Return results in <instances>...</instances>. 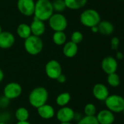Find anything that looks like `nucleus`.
<instances>
[{
	"label": "nucleus",
	"instance_id": "10",
	"mask_svg": "<svg viewBox=\"0 0 124 124\" xmlns=\"http://www.w3.org/2000/svg\"><path fill=\"white\" fill-rule=\"evenodd\" d=\"M56 119L60 123L72 122L75 119V112L74 110L68 106L61 107L59 110L56 113Z\"/></svg>",
	"mask_w": 124,
	"mask_h": 124
},
{
	"label": "nucleus",
	"instance_id": "12",
	"mask_svg": "<svg viewBox=\"0 0 124 124\" xmlns=\"http://www.w3.org/2000/svg\"><path fill=\"white\" fill-rule=\"evenodd\" d=\"M93 96L99 101H104L110 95V92L108 88L103 84L99 83L94 86L92 89Z\"/></svg>",
	"mask_w": 124,
	"mask_h": 124
},
{
	"label": "nucleus",
	"instance_id": "4",
	"mask_svg": "<svg viewBox=\"0 0 124 124\" xmlns=\"http://www.w3.org/2000/svg\"><path fill=\"white\" fill-rule=\"evenodd\" d=\"M100 21L101 16L99 13L94 9H87L80 15V23L87 28H91L93 26L98 25Z\"/></svg>",
	"mask_w": 124,
	"mask_h": 124
},
{
	"label": "nucleus",
	"instance_id": "7",
	"mask_svg": "<svg viewBox=\"0 0 124 124\" xmlns=\"http://www.w3.org/2000/svg\"><path fill=\"white\" fill-rule=\"evenodd\" d=\"M45 72L49 78L56 80V78L62 73V68L58 61L50 60L45 66Z\"/></svg>",
	"mask_w": 124,
	"mask_h": 124
},
{
	"label": "nucleus",
	"instance_id": "2",
	"mask_svg": "<svg viewBox=\"0 0 124 124\" xmlns=\"http://www.w3.org/2000/svg\"><path fill=\"white\" fill-rule=\"evenodd\" d=\"M48 92L43 86H37L33 89L29 94V102L34 108H38L40 106L47 103L48 100Z\"/></svg>",
	"mask_w": 124,
	"mask_h": 124
},
{
	"label": "nucleus",
	"instance_id": "22",
	"mask_svg": "<svg viewBox=\"0 0 124 124\" xmlns=\"http://www.w3.org/2000/svg\"><path fill=\"white\" fill-rule=\"evenodd\" d=\"M71 100V94L69 92H62L56 98V103L59 107L67 106Z\"/></svg>",
	"mask_w": 124,
	"mask_h": 124
},
{
	"label": "nucleus",
	"instance_id": "34",
	"mask_svg": "<svg viewBox=\"0 0 124 124\" xmlns=\"http://www.w3.org/2000/svg\"><path fill=\"white\" fill-rule=\"evenodd\" d=\"M4 72H3V70L0 68V83L3 81V79H4Z\"/></svg>",
	"mask_w": 124,
	"mask_h": 124
},
{
	"label": "nucleus",
	"instance_id": "14",
	"mask_svg": "<svg viewBox=\"0 0 124 124\" xmlns=\"http://www.w3.org/2000/svg\"><path fill=\"white\" fill-rule=\"evenodd\" d=\"M29 25H30L31 31V35L41 37L45 32L46 26H45V22L34 17Z\"/></svg>",
	"mask_w": 124,
	"mask_h": 124
},
{
	"label": "nucleus",
	"instance_id": "32",
	"mask_svg": "<svg viewBox=\"0 0 124 124\" xmlns=\"http://www.w3.org/2000/svg\"><path fill=\"white\" fill-rule=\"evenodd\" d=\"M115 59L116 60H121L124 58V54L123 52H116V54H115Z\"/></svg>",
	"mask_w": 124,
	"mask_h": 124
},
{
	"label": "nucleus",
	"instance_id": "25",
	"mask_svg": "<svg viewBox=\"0 0 124 124\" xmlns=\"http://www.w3.org/2000/svg\"><path fill=\"white\" fill-rule=\"evenodd\" d=\"M51 2L53 11L55 12L62 13L67 9L64 0H53Z\"/></svg>",
	"mask_w": 124,
	"mask_h": 124
},
{
	"label": "nucleus",
	"instance_id": "33",
	"mask_svg": "<svg viewBox=\"0 0 124 124\" xmlns=\"http://www.w3.org/2000/svg\"><path fill=\"white\" fill-rule=\"evenodd\" d=\"M91 31L93 33H98V32H99L98 26H97V25H95V26H93V27H91Z\"/></svg>",
	"mask_w": 124,
	"mask_h": 124
},
{
	"label": "nucleus",
	"instance_id": "8",
	"mask_svg": "<svg viewBox=\"0 0 124 124\" xmlns=\"http://www.w3.org/2000/svg\"><path fill=\"white\" fill-rule=\"evenodd\" d=\"M22 86L17 82H10L5 85L3 89V96L7 99L15 100L18 98L22 94Z\"/></svg>",
	"mask_w": 124,
	"mask_h": 124
},
{
	"label": "nucleus",
	"instance_id": "21",
	"mask_svg": "<svg viewBox=\"0 0 124 124\" xmlns=\"http://www.w3.org/2000/svg\"><path fill=\"white\" fill-rule=\"evenodd\" d=\"M52 40L56 45L63 46L67 42V35L64 31H54Z\"/></svg>",
	"mask_w": 124,
	"mask_h": 124
},
{
	"label": "nucleus",
	"instance_id": "1",
	"mask_svg": "<svg viewBox=\"0 0 124 124\" xmlns=\"http://www.w3.org/2000/svg\"><path fill=\"white\" fill-rule=\"evenodd\" d=\"M53 13L54 11L50 0H37L35 1L34 17L45 22L48 20Z\"/></svg>",
	"mask_w": 124,
	"mask_h": 124
},
{
	"label": "nucleus",
	"instance_id": "26",
	"mask_svg": "<svg viewBox=\"0 0 124 124\" xmlns=\"http://www.w3.org/2000/svg\"><path fill=\"white\" fill-rule=\"evenodd\" d=\"M83 111L86 116H94L96 114V108L93 103H88L85 105Z\"/></svg>",
	"mask_w": 124,
	"mask_h": 124
},
{
	"label": "nucleus",
	"instance_id": "16",
	"mask_svg": "<svg viewBox=\"0 0 124 124\" xmlns=\"http://www.w3.org/2000/svg\"><path fill=\"white\" fill-rule=\"evenodd\" d=\"M37 110L39 116L45 120L51 119L56 115V112L53 107L47 103L37 108Z\"/></svg>",
	"mask_w": 124,
	"mask_h": 124
},
{
	"label": "nucleus",
	"instance_id": "30",
	"mask_svg": "<svg viewBox=\"0 0 124 124\" xmlns=\"http://www.w3.org/2000/svg\"><path fill=\"white\" fill-rule=\"evenodd\" d=\"M10 103V100L7 99V97H5L4 96L0 97V107L1 108H6L8 106Z\"/></svg>",
	"mask_w": 124,
	"mask_h": 124
},
{
	"label": "nucleus",
	"instance_id": "38",
	"mask_svg": "<svg viewBox=\"0 0 124 124\" xmlns=\"http://www.w3.org/2000/svg\"><path fill=\"white\" fill-rule=\"evenodd\" d=\"M0 124H7L6 123H4V122H2V121H0Z\"/></svg>",
	"mask_w": 124,
	"mask_h": 124
},
{
	"label": "nucleus",
	"instance_id": "29",
	"mask_svg": "<svg viewBox=\"0 0 124 124\" xmlns=\"http://www.w3.org/2000/svg\"><path fill=\"white\" fill-rule=\"evenodd\" d=\"M119 44H120V39H119V38L117 37V36L113 37L112 39H111V41H110L111 49L113 50H118Z\"/></svg>",
	"mask_w": 124,
	"mask_h": 124
},
{
	"label": "nucleus",
	"instance_id": "31",
	"mask_svg": "<svg viewBox=\"0 0 124 124\" xmlns=\"http://www.w3.org/2000/svg\"><path fill=\"white\" fill-rule=\"evenodd\" d=\"M56 81L59 83V84H64L67 81V77L65 75H64L63 73H61L57 78H56Z\"/></svg>",
	"mask_w": 124,
	"mask_h": 124
},
{
	"label": "nucleus",
	"instance_id": "20",
	"mask_svg": "<svg viewBox=\"0 0 124 124\" xmlns=\"http://www.w3.org/2000/svg\"><path fill=\"white\" fill-rule=\"evenodd\" d=\"M64 2L67 8L77 10L83 8L86 5L88 0H64Z\"/></svg>",
	"mask_w": 124,
	"mask_h": 124
},
{
	"label": "nucleus",
	"instance_id": "39",
	"mask_svg": "<svg viewBox=\"0 0 124 124\" xmlns=\"http://www.w3.org/2000/svg\"><path fill=\"white\" fill-rule=\"evenodd\" d=\"M123 114H124V110H123Z\"/></svg>",
	"mask_w": 124,
	"mask_h": 124
},
{
	"label": "nucleus",
	"instance_id": "37",
	"mask_svg": "<svg viewBox=\"0 0 124 124\" xmlns=\"http://www.w3.org/2000/svg\"><path fill=\"white\" fill-rule=\"evenodd\" d=\"M2 32V28H1V25H0V33Z\"/></svg>",
	"mask_w": 124,
	"mask_h": 124
},
{
	"label": "nucleus",
	"instance_id": "9",
	"mask_svg": "<svg viewBox=\"0 0 124 124\" xmlns=\"http://www.w3.org/2000/svg\"><path fill=\"white\" fill-rule=\"evenodd\" d=\"M35 7L34 0H18L17 1V8L19 12L26 16L30 17L34 15Z\"/></svg>",
	"mask_w": 124,
	"mask_h": 124
},
{
	"label": "nucleus",
	"instance_id": "6",
	"mask_svg": "<svg viewBox=\"0 0 124 124\" xmlns=\"http://www.w3.org/2000/svg\"><path fill=\"white\" fill-rule=\"evenodd\" d=\"M105 104L107 110L113 113H119L124 109V98L118 94L109 95L105 100Z\"/></svg>",
	"mask_w": 124,
	"mask_h": 124
},
{
	"label": "nucleus",
	"instance_id": "36",
	"mask_svg": "<svg viewBox=\"0 0 124 124\" xmlns=\"http://www.w3.org/2000/svg\"><path fill=\"white\" fill-rule=\"evenodd\" d=\"M60 124H72L71 122H67V123H60Z\"/></svg>",
	"mask_w": 124,
	"mask_h": 124
},
{
	"label": "nucleus",
	"instance_id": "24",
	"mask_svg": "<svg viewBox=\"0 0 124 124\" xmlns=\"http://www.w3.org/2000/svg\"><path fill=\"white\" fill-rule=\"evenodd\" d=\"M107 84L112 87H118L121 84V78L119 75L116 73H110L107 75Z\"/></svg>",
	"mask_w": 124,
	"mask_h": 124
},
{
	"label": "nucleus",
	"instance_id": "23",
	"mask_svg": "<svg viewBox=\"0 0 124 124\" xmlns=\"http://www.w3.org/2000/svg\"><path fill=\"white\" fill-rule=\"evenodd\" d=\"M15 117L18 121H26L29 118V112L24 107L18 108L15 112Z\"/></svg>",
	"mask_w": 124,
	"mask_h": 124
},
{
	"label": "nucleus",
	"instance_id": "19",
	"mask_svg": "<svg viewBox=\"0 0 124 124\" xmlns=\"http://www.w3.org/2000/svg\"><path fill=\"white\" fill-rule=\"evenodd\" d=\"M17 35L22 39H26L31 35L30 25L27 23H20L16 29Z\"/></svg>",
	"mask_w": 124,
	"mask_h": 124
},
{
	"label": "nucleus",
	"instance_id": "13",
	"mask_svg": "<svg viewBox=\"0 0 124 124\" xmlns=\"http://www.w3.org/2000/svg\"><path fill=\"white\" fill-rule=\"evenodd\" d=\"M15 42V36L9 31H3L0 33V48L7 49L11 48Z\"/></svg>",
	"mask_w": 124,
	"mask_h": 124
},
{
	"label": "nucleus",
	"instance_id": "35",
	"mask_svg": "<svg viewBox=\"0 0 124 124\" xmlns=\"http://www.w3.org/2000/svg\"><path fill=\"white\" fill-rule=\"evenodd\" d=\"M16 124H31L30 122H29L28 121H18Z\"/></svg>",
	"mask_w": 124,
	"mask_h": 124
},
{
	"label": "nucleus",
	"instance_id": "3",
	"mask_svg": "<svg viewBox=\"0 0 124 124\" xmlns=\"http://www.w3.org/2000/svg\"><path fill=\"white\" fill-rule=\"evenodd\" d=\"M23 46L29 54L34 56L42 52L44 44L40 37L31 35L29 37L24 39Z\"/></svg>",
	"mask_w": 124,
	"mask_h": 124
},
{
	"label": "nucleus",
	"instance_id": "5",
	"mask_svg": "<svg viewBox=\"0 0 124 124\" xmlns=\"http://www.w3.org/2000/svg\"><path fill=\"white\" fill-rule=\"evenodd\" d=\"M48 21L49 27L53 31H64L68 26L67 19L62 13H53Z\"/></svg>",
	"mask_w": 124,
	"mask_h": 124
},
{
	"label": "nucleus",
	"instance_id": "40",
	"mask_svg": "<svg viewBox=\"0 0 124 124\" xmlns=\"http://www.w3.org/2000/svg\"><path fill=\"white\" fill-rule=\"evenodd\" d=\"M118 1H124V0H118Z\"/></svg>",
	"mask_w": 124,
	"mask_h": 124
},
{
	"label": "nucleus",
	"instance_id": "28",
	"mask_svg": "<svg viewBox=\"0 0 124 124\" xmlns=\"http://www.w3.org/2000/svg\"><path fill=\"white\" fill-rule=\"evenodd\" d=\"M83 40V34L79 31H74L72 35H71V41L74 42L76 44H78L81 43Z\"/></svg>",
	"mask_w": 124,
	"mask_h": 124
},
{
	"label": "nucleus",
	"instance_id": "27",
	"mask_svg": "<svg viewBox=\"0 0 124 124\" xmlns=\"http://www.w3.org/2000/svg\"><path fill=\"white\" fill-rule=\"evenodd\" d=\"M77 124H99V122L96 119V116H85L81 118Z\"/></svg>",
	"mask_w": 124,
	"mask_h": 124
},
{
	"label": "nucleus",
	"instance_id": "15",
	"mask_svg": "<svg viewBox=\"0 0 124 124\" xmlns=\"http://www.w3.org/2000/svg\"><path fill=\"white\" fill-rule=\"evenodd\" d=\"M96 117L99 124H113L115 120L114 113L107 109L100 110Z\"/></svg>",
	"mask_w": 124,
	"mask_h": 124
},
{
	"label": "nucleus",
	"instance_id": "17",
	"mask_svg": "<svg viewBox=\"0 0 124 124\" xmlns=\"http://www.w3.org/2000/svg\"><path fill=\"white\" fill-rule=\"evenodd\" d=\"M78 52V46L74 42L69 41H67L62 48L63 54L67 58H72L76 56Z\"/></svg>",
	"mask_w": 124,
	"mask_h": 124
},
{
	"label": "nucleus",
	"instance_id": "18",
	"mask_svg": "<svg viewBox=\"0 0 124 124\" xmlns=\"http://www.w3.org/2000/svg\"><path fill=\"white\" fill-rule=\"evenodd\" d=\"M97 26L99 29V33H100L103 36L111 35L115 30L113 24L108 20H101Z\"/></svg>",
	"mask_w": 124,
	"mask_h": 124
},
{
	"label": "nucleus",
	"instance_id": "11",
	"mask_svg": "<svg viewBox=\"0 0 124 124\" xmlns=\"http://www.w3.org/2000/svg\"><path fill=\"white\" fill-rule=\"evenodd\" d=\"M101 67L102 70L107 74L109 75L110 73H116L118 67L117 60L112 56H107L102 60Z\"/></svg>",
	"mask_w": 124,
	"mask_h": 124
}]
</instances>
